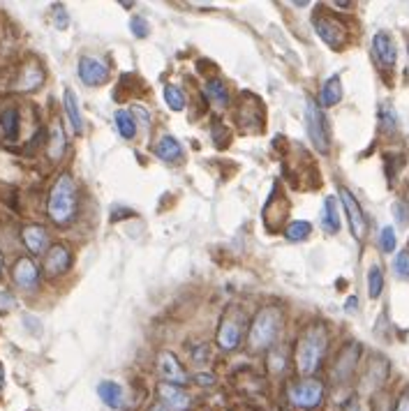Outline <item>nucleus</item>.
Wrapping results in <instances>:
<instances>
[{
	"label": "nucleus",
	"mask_w": 409,
	"mask_h": 411,
	"mask_svg": "<svg viewBox=\"0 0 409 411\" xmlns=\"http://www.w3.org/2000/svg\"><path fill=\"white\" fill-rule=\"evenodd\" d=\"M328 349V328L324 323H310L303 328L296 344V368L301 375H315Z\"/></svg>",
	"instance_id": "nucleus-1"
},
{
	"label": "nucleus",
	"mask_w": 409,
	"mask_h": 411,
	"mask_svg": "<svg viewBox=\"0 0 409 411\" xmlns=\"http://www.w3.org/2000/svg\"><path fill=\"white\" fill-rule=\"evenodd\" d=\"M79 213V189L74 178L70 174H63L56 178V183L49 192V202H46V215L53 224L65 227L74 222V217Z\"/></svg>",
	"instance_id": "nucleus-2"
},
{
	"label": "nucleus",
	"mask_w": 409,
	"mask_h": 411,
	"mask_svg": "<svg viewBox=\"0 0 409 411\" xmlns=\"http://www.w3.org/2000/svg\"><path fill=\"white\" fill-rule=\"evenodd\" d=\"M282 310L275 308V305H269L257 312V317L250 326V335H247V342H250L252 351H264L271 349L275 340H278L280 331H282Z\"/></svg>",
	"instance_id": "nucleus-3"
},
{
	"label": "nucleus",
	"mask_w": 409,
	"mask_h": 411,
	"mask_svg": "<svg viewBox=\"0 0 409 411\" xmlns=\"http://www.w3.org/2000/svg\"><path fill=\"white\" fill-rule=\"evenodd\" d=\"M312 26H315V33L321 37V42L328 44L333 51L345 49L349 42V28L345 21H340L336 14L328 12H317L312 19Z\"/></svg>",
	"instance_id": "nucleus-4"
},
{
	"label": "nucleus",
	"mask_w": 409,
	"mask_h": 411,
	"mask_svg": "<svg viewBox=\"0 0 409 411\" xmlns=\"http://www.w3.org/2000/svg\"><path fill=\"white\" fill-rule=\"evenodd\" d=\"M306 130H308V137L312 141L319 152H326L331 150V128H328V118L324 109L319 107L317 102L308 100L306 104Z\"/></svg>",
	"instance_id": "nucleus-5"
},
{
	"label": "nucleus",
	"mask_w": 409,
	"mask_h": 411,
	"mask_svg": "<svg viewBox=\"0 0 409 411\" xmlns=\"http://www.w3.org/2000/svg\"><path fill=\"white\" fill-rule=\"evenodd\" d=\"M243 323L245 317L239 308H232L229 312L224 314L222 321H220V328H217V347L222 351H236L241 347V340H243Z\"/></svg>",
	"instance_id": "nucleus-6"
},
{
	"label": "nucleus",
	"mask_w": 409,
	"mask_h": 411,
	"mask_svg": "<svg viewBox=\"0 0 409 411\" xmlns=\"http://www.w3.org/2000/svg\"><path fill=\"white\" fill-rule=\"evenodd\" d=\"M361 344L358 342H347L345 347L340 349L338 353V358L336 363H333V368H331V377L333 381H338V384H345V381L354 375V370L358 368V360H361Z\"/></svg>",
	"instance_id": "nucleus-7"
},
{
	"label": "nucleus",
	"mask_w": 409,
	"mask_h": 411,
	"mask_svg": "<svg viewBox=\"0 0 409 411\" xmlns=\"http://www.w3.org/2000/svg\"><path fill=\"white\" fill-rule=\"evenodd\" d=\"M340 202H342V208H345V213H347V222H349L351 234H354L356 241H363L366 234H368V217L363 213V208H361L358 199L351 194L347 187H340Z\"/></svg>",
	"instance_id": "nucleus-8"
},
{
	"label": "nucleus",
	"mask_w": 409,
	"mask_h": 411,
	"mask_svg": "<svg viewBox=\"0 0 409 411\" xmlns=\"http://www.w3.org/2000/svg\"><path fill=\"white\" fill-rule=\"evenodd\" d=\"M289 400L301 409H315L324 400V386L317 379H303L289 388Z\"/></svg>",
	"instance_id": "nucleus-9"
},
{
	"label": "nucleus",
	"mask_w": 409,
	"mask_h": 411,
	"mask_svg": "<svg viewBox=\"0 0 409 411\" xmlns=\"http://www.w3.org/2000/svg\"><path fill=\"white\" fill-rule=\"evenodd\" d=\"M157 370H160V377L165 379V384L178 386V388L190 384L187 370L180 365V360H178L171 351H162V353L157 356Z\"/></svg>",
	"instance_id": "nucleus-10"
},
{
	"label": "nucleus",
	"mask_w": 409,
	"mask_h": 411,
	"mask_svg": "<svg viewBox=\"0 0 409 411\" xmlns=\"http://www.w3.org/2000/svg\"><path fill=\"white\" fill-rule=\"evenodd\" d=\"M79 79L95 88V85H102L109 81V65L100 61V58H93V56H81L79 58Z\"/></svg>",
	"instance_id": "nucleus-11"
},
{
	"label": "nucleus",
	"mask_w": 409,
	"mask_h": 411,
	"mask_svg": "<svg viewBox=\"0 0 409 411\" xmlns=\"http://www.w3.org/2000/svg\"><path fill=\"white\" fill-rule=\"evenodd\" d=\"M373 53H375V61L382 65V68H386V70L395 68V63H398V46L393 42V37L388 35L386 31H379L373 37Z\"/></svg>",
	"instance_id": "nucleus-12"
},
{
	"label": "nucleus",
	"mask_w": 409,
	"mask_h": 411,
	"mask_svg": "<svg viewBox=\"0 0 409 411\" xmlns=\"http://www.w3.org/2000/svg\"><path fill=\"white\" fill-rule=\"evenodd\" d=\"M386 379H388V360L384 356H375L368 363L363 381H361V390H363V393H375L377 388L384 386Z\"/></svg>",
	"instance_id": "nucleus-13"
},
{
	"label": "nucleus",
	"mask_w": 409,
	"mask_h": 411,
	"mask_svg": "<svg viewBox=\"0 0 409 411\" xmlns=\"http://www.w3.org/2000/svg\"><path fill=\"white\" fill-rule=\"evenodd\" d=\"M70 266H72V252L68 250V245H51L49 250H46V256H44L46 275L58 277L63 273H68Z\"/></svg>",
	"instance_id": "nucleus-14"
},
{
	"label": "nucleus",
	"mask_w": 409,
	"mask_h": 411,
	"mask_svg": "<svg viewBox=\"0 0 409 411\" xmlns=\"http://www.w3.org/2000/svg\"><path fill=\"white\" fill-rule=\"evenodd\" d=\"M12 277H14V284L19 289L24 291H33L37 284H40V269L35 266L33 259H19L12 269Z\"/></svg>",
	"instance_id": "nucleus-15"
},
{
	"label": "nucleus",
	"mask_w": 409,
	"mask_h": 411,
	"mask_svg": "<svg viewBox=\"0 0 409 411\" xmlns=\"http://www.w3.org/2000/svg\"><path fill=\"white\" fill-rule=\"evenodd\" d=\"M21 241L26 245V250L31 254H44L46 245H49V234H46V229L40 227V224H31L26 227L21 231Z\"/></svg>",
	"instance_id": "nucleus-16"
},
{
	"label": "nucleus",
	"mask_w": 409,
	"mask_h": 411,
	"mask_svg": "<svg viewBox=\"0 0 409 411\" xmlns=\"http://www.w3.org/2000/svg\"><path fill=\"white\" fill-rule=\"evenodd\" d=\"M157 393L162 397V405H167L171 411H185L190 407V397L183 388L178 386H171V384H160L157 386Z\"/></svg>",
	"instance_id": "nucleus-17"
},
{
	"label": "nucleus",
	"mask_w": 409,
	"mask_h": 411,
	"mask_svg": "<svg viewBox=\"0 0 409 411\" xmlns=\"http://www.w3.org/2000/svg\"><path fill=\"white\" fill-rule=\"evenodd\" d=\"M42 83H44V70L37 63H28V65H24L21 74H19L14 88L28 93V90H37Z\"/></svg>",
	"instance_id": "nucleus-18"
},
{
	"label": "nucleus",
	"mask_w": 409,
	"mask_h": 411,
	"mask_svg": "<svg viewBox=\"0 0 409 411\" xmlns=\"http://www.w3.org/2000/svg\"><path fill=\"white\" fill-rule=\"evenodd\" d=\"M287 208H289V204L284 202V199H278L273 192V197L269 199V204H266V208H264L266 227L273 229V231H275V229H280V224L284 222V217H287Z\"/></svg>",
	"instance_id": "nucleus-19"
},
{
	"label": "nucleus",
	"mask_w": 409,
	"mask_h": 411,
	"mask_svg": "<svg viewBox=\"0 0 409 411\" xmlns=\"http://www.w3.org/2000/svg\"><path fill=\"white\" fill-rule=\"evenodd\" d=\"M63 107H65V113H68V120H70V125L74 130V135H83V116H81V109H79L77 93H74L72 88H65Z\"/></svg>",
	"instance_id": "nucleus-20"
},
{
	"label": "nucleus",
	"mask_w": 409,
	"mask_h": 411,
	"mask_svg": "<svg viewBox=\"0 0 409 411\" xmlns=\"http://www.w3.org/2000/svg\"><path fill=\"white\" fill-rule=\"evenodd\" d=\"M342 100V79L338 74L328 76V79L324 81V85H321L319 90V107H336V104H340Z\"/></svg>",
	"instance_id": "nucleus-21"
},
{
	"label": "nucleus",
	"mask_w": 409,
	"mask_h": 411,
	"mask_svg": "<svg viewBox=\"0 0 409 411\" xmlns=\"http://www.w3.org/2000/svg\"><path fill=\"white\" fill-rule=\"evenodd\" d=\"M155 155L162 162H180V157H183V146H180V141L176 137L165 135L155 143Z\"/></svg>",
	"instance_id": "nucleus-22"
},
{
	"label": "nucleus",
	"mask_w": 409,
	"mask_h": 411,
	"mask_svg": "<svg viewBox=\"0 0 409 411\" xmlns=\"http://www.w3.org/2000/svg\"><path fill=\"white\" fill-rule=\"evenodd\" d=\"M98 395L104 405H107L109 409H120L123 405H125V397H123V388L116 384V381H109L104 379L98 384Z\"/></svg>",
	"instance_id": "nucleus-23"
},
{
	"label": "nucleus",
	"mask_w": 409,
	"mask_h": 411,
	"mask_svg": "<svg viewBox=\"0 0 409 411\" xmlns=\"http://www.w3.org/2000/svg\"><path fill=\"white\" fill-rule=\"evenodd\" d=\"M321 227L326 234H338L340 231V210H338V199L326 197L324 208H321Z\"/></svg>",
	"instance_id": "nucleus-24"
},
{
	"label": "nucleus",
	"mask_w": 409,
	"mask_h": 411,
	"mask_svg": "<svg viewBox=\"0 0 409 411\" xmlns=\"http://www.w3.org/2000/svg\"><path fill=\"white\" fill-rule=\"evenodd\" d=\"M204 93L217 107H227V104H229V90H227V85L220 79H208L204 83Z\"/></svg>",
	"instance_id": "nucleus-25"
},
{
	"label": "nucleus",
	"mask_w": 409,
	"mask_h": 411,
	"mask_svg": "<svg viewBox=\"0 0 409 411\" xmlns=\"http://www.w3.org/2000/svg\"><path fill=\"white\" fill-rule=\"evenodd\" d=\"M65 146H68V141H65V132L61 128V123H53L49 132V157L53 162L61 160L65 155Z\"/></svg>",
	"instance_id": "nucleus-26"
},
{
	"label": "nucleus",
	"mask_w": 409,
	"mask_h": 411,
	"mask_svg": "<svg viewBox=\"0 0 409 411\" xmlns=\"http://www.w3.org/2000/svg\"><path fill=\"white\" fill-rule=\"evenodd\" d=\"M113 120H116V130H118V135L123 139H135V135H137V120H135V116H132L130 111H125V109L116 111Z\"/></svg>",
	"instance_id": "nucleus-27"
},
{
	"label": "nucleus",
	"mask_w": 409,
	"mask_h": 411,
	"mask_svg": "<svg viewBox=\"0 0 409 411\" xmlns=\"http://www.w3.org/2000/svg\"><path fill=\"white\" fill-rule=\"evenodd\" d=\"M0 128L7 141H14L19 137V111L16 109H5L0 113Z\"/></svg>",
	"instance_id": "nucleus-28"
},
{
	"label": "nucleus",
	"mask_w": 409,
	"mask_h": 411,
	"mask_svg": "<svg viewBox=\"0 0 409 411\" xmlns=\"http://www.w3.org/2000/svg\"><path fill=\"white\" fill-rule=\"evenodd\" d=\"M377 116H379V128H382V132H386V135H393V132L398 130V113H395V109L391 107V104L384 102L382 107H379Z\"/></svg>",
	"instance_id": "nucleus-29"
},
{
	"label": "nucleus",
	"mask_w": 409,
	"mask_h": 411,
	"mask_svg": "<svg viewBox=\"0 0 409 411\" xmlns=\"http://www.w3.org/2000/svg\"><path fill=\"white\" fill-rule=\"evenodd\" d=\"M312 231V224L306 222V219H296V222H291L284 227V238L291 243H299V241H306Z\"/></svg>",
	"instance_id": "nucleus-30"
},
{
	"label": "nucleus",
	"mask_w": 409,
	"mask_h": 411,
	"mask_svg": "<svg viewBox=\"0 0 409 411\" xmlns=\"http://www.w3.org/2000/svg\"><path fill=\"white\" fill-rule=\"evenodd\" d=\"M382 291H384V273L375 264L373 269L368 271V293H370V298H379Z\"/></svg>",
	"instance_id": "nucleus-31"
},
{
	"label": "nucleus",
	"mask_w": 409,
	"mask_h": 411,
	"mask_svg": "<svg viewBox=\"0 0 409 411\" xmlns=\"http://www.w3.org/2000/svg\"><path fill=\"white\" fill-rule=\"evenodd\" d=\"M165 102H167V107L171 111H183L185 109V95L174 83H169L165 88Z\"/></svg>",
	"instance_id": "nucleus-32"
},
{
	"label": "nucleus",
	"mask_w": 409,
	"mask_h": 411,
	"mask_svg": "<svg viewBox=\"0 0 409 411\" xmlns=\"http://www.w3.org/2000/svg\"><path fill=\"white\" fill-rule=\"evenodd\" d=\"M398 245V236H395V229L393 227H384L382 234H379V247H382L384 254H391Z\"/></svg>",
	"instance_id": "nucleus-33"
},
{
	"label": "nucleus",
	"mask_w": 409,
	"mask_h": 411,
	"mask_svg": "<svg viewBox=\"0 0 409 411\" xmlns=\"http://www.w3.org/2000/svg\"><path fill=\"white\" fill-rule=\"evenodd\" d=\"M393 271H395L398 277H403V280H409V250L398 252L395 261H393Z\"/></svg>",
	"instance_id": "nucleus-34"
},
{
	"label": "nucleus",
	"mask_w": 409,
	"mask_h": 411,
	"mask_svg": "<svg viewBox=\"0 0 409 411\" xmlns=\"http://www.w3.org/2000/svg\"><path fill=\"white\" fill-rule=\"evenodd\" d=\"M269 368L275 372V375H280L282 370H287V353H282L280 349H275V351L271 353Z\"/></svg>",
	"instance_id": "nucleus-35"
},
{
	"label": "nucleus",
	"mask_w": 409,
	"mask_h": 411,
	"mask_svg": "<svg viewBox=\"0 0 409 411\" xmlns=\"http://www.w3.org/2000/svg\"><path fill=\"white\" fill-rule=\"evenodd\" d=\"M190 356H192V363H197V365H204V363L211 360V347L208 344H199V347L190 351Z\"/></svg>",
	"instance_id": "nucleus-36"
},
{
	"label": "nucleus",
	"mask_w": 409,
	"mask_h": 411,
	"mask_svg": "<svg viewBox=\"0 0 409 411\" xmlns=\"http://www.w3.org/2000/svg\"><path fill=\"white\" fill-rule=\"evenodd\" d=\"M393 215H395V222L400 227L409 224V206L405 202H395L393 204Z\"/></svg>",
	"instance_id": "nucleus-37"
},
{
	"label": "nucleus",
	"mask_w": 409,
	"mask_h": 411,
	"mask_svg": "<svg viewBox=\"0 0 409 411\" xmlns=\"http://www.w3.org/2000/svg\"><path fill=\"white\" fill-rule=\"evenodd\" d=\"M130 26H132V35H137V37H146L148 35V21L144 16H135L130 21Z\"/></svg>",
	"instance_id": "nucleus-38"
},
{
	"label": "nucleus",
	"mask_w": 409,
	"mask_h": 411,
	"mask_svg": "<svg viewBox=\"0 0 409 411\" xmlns=\"http://www.w3.org/2000/svg\"><path fill=\"white\" fill-rule=\"evenodd\" d=\"M197 386H213L215 384V377L213 375H208V372H199V375L192 379Z\"/></svg>",
	"instance_id": "nucleus-39"
},
{
	"label": "nucleus",
	"mask_w": 409,
	"mask_h": 411,
	"mask_svg": "<svg viewBox=\"0 0 409 411\" xmlns=\"http://www.w3.org/2000/svg\"><path fill=\"white\" fill-rule=\"evenodd\" d=\"M393 411H409V390H405V393L400 395V400L395 402Z\"/></svg>",
	"instance_id": "nucleus-40"
},
{
	"label": "nucleus",
	"mask_w": 409,
	"mask_h": 411,
	"mask_svg": "<svg viewBox=\"0 0 409 411\" xmlns=\"http://www.w3.org/2000/svg\"><path fill=\"white\" fill-rule=\"evenodd\" d=\"M56 21H58V28H65L68 26V14H65V7H56Z\"/></svg>",
	"instance_id": "nucleus-41"
},
{
	"label": "nucleus",
	"mask_w": 409,
	"mask_h": 411,
	"mask_svg": "<svg viewBox=\"0 0 409 411\" xmlns=\"http://www.w3.org/2000/svg\"><path fill=\"white\" fill-rule=\"evenodd\" d=\"M356 305H358V298H356V296H351V298H347L345 310H347V312H356Z\"/></svg>",
	"instance_id": "nucleus-42"
},
{
	"label": "nucleus",
	"mask_w": 409,
	"mask_h": 411,
	"mask_svg": "<svg viewBox=\"0 0 409 411\" xmlns=\"http://www.w3.org/2000/svg\"><path fill=\"white\" fill-rule=\"evenodd\" d=\"M150 411H171L167 405H162V402H155L153 407H150Z\"/></svg>",
	"instance_id": "nucleus-43"
},
{
	"label": "nucleus",
	"mask_w": 409,
	"mask_h": 411,
	"mask_svg": "<svg viewBox=\"0 0 409 411\" xmlns=\"http://www.w3.org/2000/svg\"><path fill=\"white\" fill-rule=\"evenodd\" d=\"M3 384H5V372H3V365H0V390H3Z\"/></svg>",
	"instance_id": "nucleus-44"
},
{
	"label": "nucleus",
	"mask_w": 409,
	"mask_h": 411,
	"mask_svg": "<svg viewBox=\"0 0 409 411\" xmlns=\"http://www.w3.org/2000/svg\"><path fill=\"white\" fill-rule=\"evenodd\" d=\"M0 275H3V254H0Z\"/></svg>",
	"instance_id": "nucleus-45"
}]
</instances>
